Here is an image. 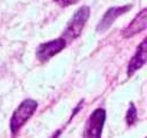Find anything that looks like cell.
Instances as JSON below:
<instances>
[{
    "mask_svg": "<svg viewBox=\"0 0 147 138\" xmlns=\"http://www.w3.org/2000/svg\"><path fill=\"white\" fill-rule=\"evenodd\" d=\"M53 2L56 5H59L61 7H68V6H72V5L78 3L80 0H53Z\"/></svg>",
    "mask_w": 147,
    "mask_h": 138,
    "instance_id": "9c48e42d",
    "label": "cell"
},
{
    "mask_svg": "<svg viewBox=\"0 0 147 138\" xmlns=\"http://www.w3.org/2000/svg\"><path fill=\"white\" fill-rule=\"evenodd\" d=\"M147 62V39H143L136 50V53L133 55V58L128 62V68H127V75L133 76L137 71L146 65Z\"/></svg>",
    "mask_w": 147,
    "mask_h": 138,
    "instance_id": "8992f818",
    "label": "cell"
},
{
    "mask_svg": "<svg viewBox=\"0 0 147 138\" xmlns=\"http://www.w3.org/2000/svg\"><path fill=\"white\" fill-rule=\"evenodd\" d=\"M136 121H137V108L133 102H130L128 109L125 112V122H127V125H133V124H136Z\"/></svg>",
    "mask_w": 147,
    "mask_h": 138,
    "instance_id": "ba28073f",
    "label": "cell"
},
{
    "mask_svg": "<svg viewBox=\"0 0 147 138\" xmlns=\"http://www.w3.org/2000/svg\"><path fill=\"white\" fill-rule=\"evenodd\" d=\"M130 9H131V5L110 7V9L104 13V16L101 17L100 23L97 25V32H98V33H104V32H107V30L111 27V25H113L120 16H123L124 13H127Z\"/></svg>",
    "mask_w": 147,
    "mask_h": 138,
    "instance_id": "5b68a950",
    "label": "cell"
},
{
    "mask_svg": "<svg viewBox=\"0 0 147 138\" xmlns=\"http://www.w3.org/2000/svg\"><path fill=\"white\" fill-rule=\"evenodd\" d=\"M146 27H147V9H143L128 23V26L121 30V35H123V38H131L140 32H144Z\"/></svg>",
    "mask_w": 147,
    "mask_h": 138,
    "instance_id": "52a82bcc",
    "label": "cell"
},
{
    "mask_svg": "<svg viewBox=\"0 0 147 138\" xmlns=\"http://www.w3.org/2000/svg\"><path fill=\"white\" fill-rule=\"evenodd\" d=\"M38 109V102L35 99H25L12 114L10 118V132L12 135H16L23 125L32 118V115L36 112Z\"/></svg>",
    "mask_w": 147,
    "mask_h": 138,
    "instance_id": "7a4b0ae2",
    "label": "cell"
},
{
    "mask_svg": "<svg viewBox=\"0 0 147 138\" xmlns=\"http://www.w3.org/2000/svg\"><path fill=\"white\" fill-rule=\"evenodd\" d=\"M105 122V109L97 108L88 117L84 127V138H101Z\"/></svg>",
    "mask_w": 147,
    "mask_h": 138,
    "instance_id": "3957f363",
    "label": "cell"
},
{
    "mask_svg": "<svg viewBox=\"0 0 147 138\" xmlns=\"http://www.w3.org/2000/svg\"><path fill=\"white\" fill-rule=\"evenodd\" d=\"M66 48V42L62 38L45 42L42 45L38 46L36 49V58L39 62H48L51 58H53L55 55H58L59 52H62Z\"/></svg>",
    "mask_w": 147,
    "mask_h": 138,
    "instance_id": "277c9868",
    "label": "cell"
},
{
    "mask_svg": "<svg viewBox=\"0 0 147 138\" xmlns=\"http://www.w3.org/2000/svg\"><path fill=\"white\" fill-rule=\"evenodd\" d=\"M90 16H91V9L88 6H81L75 13H74V16L69 19V22H68V25L63 29L62 36H61L66 42V45L71 43L72 40H75L77 38H80V35L82 33L85 23L90 19Z\"/></svg>",
    "mask_w": 147,
    "mask_h": 138,
    "instance_id": "6da1fadb",
    "label": "cell"
}]
</instances>
